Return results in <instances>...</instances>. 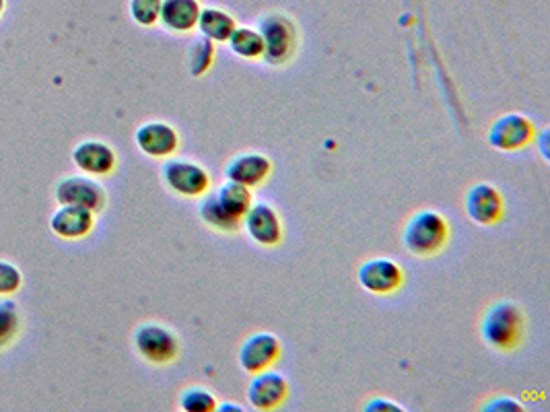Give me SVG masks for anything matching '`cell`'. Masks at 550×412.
Masks as SVG:
<instances>
[{
  "instance_id": "cell-26",
  "label": "cell",
  "mask_w": 550,
  "mask_h": 412,
  "mask_svg": "<svg viewBox=\"0 0 550 412\" xmlns=\"http://www.w3.org/2000/svg\"><path fill=\"white\" fill-rule=\"evenodd\" d=\"M19 285H21L19 270L7 262H0V295L17 291Z\"/></svg>"
},
{
  "instance_id": "cell-11",
  "label": "cell",
  "mask_w": 550,
  "mask_h": 412,
  "mask_svg": "<svg viewBox=\"0 0 550 412\" xmlns=\"http://www.w3.org/2000/svg\"><path fill=\"white\" fill-rule=\"evenodd\" d=\"M246 396L254 410H260V412L277 410L289 398V382L283 373L274 371L270 367V369L252 373Z\"/></svg>"
},
{
  "instance_id": "cell-6",
  "label": "cell",
  "mask_w": 550,
  "mask_h": 412,
  "mask_svg": "<svg viewBox=\"0 0 550 412\" xmlns=\"http://www.w3.org/2000/svg\"><path fill=\"white\" fill-rule=\"evenodd\" d=\"M487 141L493 149L503 153L522 151L536 143V126L524 114H503L491 124L487 132Z\"/></svg>"
},
{
  "instance_id": "cell-18",
  "label": "cell",
  "mask_w": 550,
  "mask_h": 412,
  "mask_svg": "<svg viewBox=\"0 0 550 412\" xmlns=\"http://www.w3.org/2000/svg\"><path fill=\"white\" fill-rule=\"evenodd\" d=\"M198 217L202 219V223L206 227H211L215 229L217 233H237L239 229H242V221L231 217L223 206L219 204L215 192H206L202 202L198 204Z\"/></svg>"
},
{
  "instance_id": "cell-29",
  "label": "cell",
  "mask_w": 550,
  "mask_h": 412,
  "mask_svg": "<svg viewBox=\"0 0 550 412\" xmlns=\"http://www.w3.org/2000/svg\"><path fill=\"white\" fill-rule=\"evenodd\" d=\"M3 5H5V0H0V13H3Z\"/></svg>"
},
{
  "instance_id": "cell-28",
  "label": "cell",
  "mask_w": 550,
  "mask_h": 412,
  "mask_svg": "<svg viewBox=\"0 0 550 412\" xmlns=\"http://www.w3.org/2000/svg\"><path fill=\"white\" fill-rule=\"evenodd\" d=\"M365 410H402L400 406H396V402H390V400H382V398H375V400H369L365 406Z\"/></svg>"
},
{
  "instance_id": "cell-12",
  "label": "cell",
  "mask_w": 550,
  "mask_h": 412,
  "mask_svg": "<svg viewBox=\"0 0 550 412\" xmlns=\"http://www.w3.org/2000/svg\"><path fill=\"white\" fill-rule=\"evenodd\" d=\"M139 149L153 159L174 157L180 149V134L167 122H147L134 134Z\"/></svg>"
},
{
  "instance_id": "cell-15",
  "label": "cell",
  "mask_w": 550,
  "mask_h": 412,
  "mask_svg": "<svg viewBox=\"0 0 550 412\" xmlns=\"http://www.w3.org/2000/svg\"><path fill=\"white\" fill-rule=\"evenodd\" d=\"M200 3L198 0H163L159 23L174 33H190L196 29L200 17Z\"/></svg>"
},
{
  "instance_id": "cell-5",
  "label": "cell",
  "mask_w": 550,
  "mask_h": 412,
  "mask_svg": "<svg viewBox=\"0 0 550 412\" xmlns=\"http://www.w3.org/2000/svg\"><path fill=\"white\" fill-rule=\"evenodd\" d=\"M134 349L153 365H167L180 355V338L159 322H145L134 332Z\"/></svg>"
},
{
  "instance_id": "cell-14",
  "label": "cell",
  "mask_w": 550,
  "mask_h": 412,
  "mask_svg": "<svg viewBox=\"0 0 550 412\" xmlns=\"http://www.w3.org/2000/svg\"><path fill=\"white\" fill-rule=\"evenodd\" d=\"M56 198L60 204L83 206L91 213L101 211L106 206V192L89 178H66L56 188Z\"/></svg>"
},
{
  "instance_id": "cell-22",
  "label": "cell",
  "mask_w": 550,
  "mask_h": 412,
  "mask_svg": "<svg viewBox=\"0 0 550 412\" xmlns=\"http://www.w3.org/2000/svg\"><path fill=\"white\" fill-rule=\"evenodd\" d=\"M215 60V42L206 40L204 36L200 40H194V44L188 50V68L192 77H202L211 71Z\"/></svg>"
},
{
  "instance_id": "cell-7",
  "label": "cell",
  "mask_w": 550,
  "mask_h": 412,
  "mask_svg": "<svg viewBox=\"0 0 550 412\" xmlns=\"http://www.w3.org/2000/svg\"><path fill=\"white\" fill-rule=\"evenodd\" d=\"M357 283L371 295H394L404 285V270L392 258H369L357 268Z\"/></svg>"
},
{
  "instance_id": "cell-24",
  "label": "cell",
  "mask_w": 550,
  "mask_h": 412,
  "mask_svg": "<svg viewBox=\"0 0 550 412\" xmlns=\"http://www.w3.org/2000/svg\"><path fill=\"white\" fill-rule=\"evenodd\" d=\"M161 3L163 0H130V15L139 25L151 27L159 23Z\"/></svg>"
},
{
  "instance_id": "cell-2",
  "label": "cell",
  "mask_w": 550,
  "mask_h": 412,
  "mask_svg": "<svg viewBox=\"0 0 550 412\" xmlns=\"http://www.w3.org/2000/svg\"><path fill=\"white\" fill-rule=\"evenodd\" d=\"M450 242V223L439 211L421 209L402 229V246L415 258H433Z\"/></svg>"
},
{
  "instance_id": "cell-10",
  "label": "cell",
  "mask_w": 550,
  "mask_h": 412,
  "mask_svg": "<svg viewBox=\"0 0 550 412\" xmlns=\"http://www.w3.org/2000/svg\"><path fill=\"white\" fill-rule=\"evenodd\" d=\"M283 355L281 340L272 332H254L237 349V363L246 373H258L277 365Z\"/></svg>"
},
{
  "instance_id": "cell-27",
  "label": "cell",
  "mask_w": 550,
  "mask_h": 412,
  "mask_svg": "<svg viewBox=\"0 0 550 412\" xmlns=\"http://www.w3.org/2000/svg\"><path fill=\"white\" fill-rule=\"evenodd\" d=\"M480 410H487V412H491V410H522V404L513 398L501 396V398H493V400L485 402V406Z\"/></svg>"
},
{
  "instance_id": "cell-20",
  "label": "cell",
  "mask_w": 550,
  "mask_h": 412,
  "mask_svg": "<svg viewBox=\"0 0 550 412\" xmlns=\"http://www.w3.org/2000/svg\"><path fill=\"white\" fill-rule=\"evenodd\" d=\"M219 204L223 206V209L242 221L244 215L250 211V206L254 204V194H252V188L244 186V184H237V182H231L227 180L217 192H215Z\"/></svg>"
},
{
  "instance_id": "cell-23",
  "label": "cell",
  "mask_w": 550,
  "mask_h": 412,
  "mask_svg": "<svg viewBox=\"0 0 550 412\" xmlns=\"http://www.w3.org/2000/svg\"><path fill=\"white\" fill-rule=\"evenodd\" d=\"M180 410L184 412H213L217 410L219 402L215 394L204 386H190L180 394Z\"/></svg>"
},
{
  "instance_id": "cell-1",
  "label": "cell",
  "mask_w": 550,
  "mask_h": 412,
  "mask_svg": "<svg viewBox=\"0 0 550 412\" xmlns=\"http://www.w3.org/2000/svg\"><path fill=\"white\" fill-rule=\"evenodd\" d=\"M526 334V316L522 307L509 301L499 299L493 301L483 318H480V338L485 345H489L493 351L499 353H511L522 345Z\"/></svg>"
},
{
  "instance_id": "cell-8",
  "label": "cell",
  "mask_w": 550,
  "mask_h": 412,
  "mask_svg": "<svg viewBox=\"0 0 550 412\" xmlns=\"http://www.w3.org/2000/svg\"><path fill=\"white\" fill-rule=\"evenodd\" d=\"M466 217L478 227H493L503 221L505 200L503 194L489 182H478L468 188L464 196Z\"/></svg>"
},
{
  "instance_id": "cell-25",
  "label": "cell",
  "mask_w": 550,
  "mask_h": 412,
  "mask_svg": "<svg viewBox=\"0 0 550 412\" xmlns=\"http://www.w3.org/2000/svg\"><path fill=\"white\" fill-rule=\"evenodd\" d=\"M19 328V316L17 309L11 301H0V347H5L7 342L15 336Z\"/></svg>"
},
{
  "instance_id": "cell-19",
  "label": "cell",
  "mask_w": 550,
  "mask_h": 412,
  "mask_svg": "<svg viewBox=\"0 0 550 412\" xmlns=\"http://www.w3.org/2000/svg\"><path fill=\"white\" fill-rule=\"evenodd\" d=\"M196 27L200 29V33H202V36L206 40L225 42L227 44V40L231 38V33L237 27V23H235V19L227 11L217 9V7H209V9H202L200 11Z\"/></svg>"
},
{
  "instance_id": "cell-21",
  "label": "cell",
  "mask_w": 550,
  "mask_h": 412,
  "mask_svg": "<svg viewBox=\"0 0 550 412\" xmlns=\"http://www.w3.org/2000/svg\"><path fill=\"white\" fill-rule=\"evenodd\" d=\"M227 44L235 56L244 60H262L264 56V42L260 31L252 27H235Z\"/></svg>"
},
{
  "instance_id": "cell-17",
  "label": "cell",
  "mask_w": 550,
  "mask_h": 412,
  "mask_svg": "<svg viewBox=\"0 0 550 412\" xmlns=\"http://www.w3.org/2000/svg\"><path fill=\"white\" fill-rule=\"evenodd\" d=\"M52 229L66 239L85 237L93 229V213L83 206L62 204V209L52 217Z\"/></svg>"
},
{
  "instance_id": "cell-9",
  "label": "cell",
  "mask_w": 550,
  "mask_h": 412,
  "mask_svg": "<svg viewBox=\"0 0 550 412\" xmlns=\"http://www.w3.org/2000/svg\"><path fill=\"white\" fill-rule=\"evenodd\" d=\"M242 227L252 242L262 248H277L285 239L283 219L268 202H254L242 219Z\"/></svg>"
},
{
  "instance_id": "cell-16",
  "label": "cell",
  "mask_w": 550,
  "mask_h": 412,
  "mask_svg": "<svg viewBox=\"0 0 550 412\" xmlns=\"http://www.w3.org/2000/svg\"><path fill=\"white\" fill-rule=\"evenodd\" d=\"M73 159L79 169H83L85 174H93V176H108L116 167V153L112 151V147H108L106 143H99V141L81 143L75 149Z\"/></svg>"
},
{
  "instance_id": "cell-3",
  "label": "cell",
  "mask_w": 550,
  "mask_h": 412,
  "mask_svg": "<svg viewBox=\"0 0 550 412\" xmlns=\"http://www.w3.org/2000/svg\"><path fill=\"white\" fill-rule=\"evenodd\" d=\"M258 31L264 42V60L270 66L287 64L297 46V29L287 15L270 13L258 21Z\"/></svg>"
},
{
  "instance_id": "cell-13",
  "label": "cell",
  "mask_w": 550,
  "mask_h": 412,
  "mask_svg": "<svg viewBox=\"0 0 550 412\" xmlns=\"http://www.w3.org/2000/svg\"><path fill=\"white\" fill-rule=\"evenodd\" d=\"M272 174V161L258 151H246L229 159L225 165V178L248 188L262 186Z\"/></svg>"
},
{
  "instance_id": "cell-4",
  "label": "cell",
  "mask_w": 550,
  "mask_h": 412,
  "mask_svg": "<svg viewBox=\"0 0 550 412\" xmlns=\"http://www.w3.org/2000/svg\"><path fill=\"white\" fill-rule=\"evenodd\" d=\"M161 180L169 192L184 198H200L211 190V176L200 163L167 157L161 167Z\"/></svg>"
}]
</instances>
